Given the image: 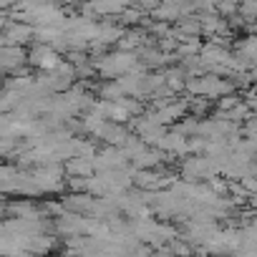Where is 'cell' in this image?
Listing matches in <instances>:
<instances>
[{
  "mask_svg": "<svg viewBox=\"0 0 257 257\" xmlns=\"http://www.w3.org/2000/svg\"><path fill=\"white\" fill-rule=\"evenodd\" d=\"M28 63V51L23 46H6L0 48V68L11 71V73H21V68Z\"/></svg>",
  "mask_w": 257,
  "mask_h": 257,
  "instance_id": "cell-5",
  "label": "cell"
},
{
  "mask_svg": "<svg viewBox=\"0 0 257 257\" xmlns=\"http://www.w3.org/2000/svg\"><path fill=\"white\" fill-rule=\"evenodd\" d=\"M58 3H61V6H66V3H68V6H73V3H81V0H58Z\"/></svg>",
  "mask_w": 257,
  "mask_h": 257,
  "instance_id": "cell-10",
  "label": "cell"
},
{
  "mask_svg": "<svg viewBox=\"0 0 257 257\" xmlns=\"http://www.w3.org/2000/svg\"><path fill=\"white\" fill-rule=\"evenodd\" d=\"M63 172L68 177H83V179H88V177L96 174V162H93V157H71L63 164Z\"/></svg>",
  "mask_w": 257,
  "mask_h": 257,
  "instance_id": "cell-6",
  "label": "cell"
},
{
  "mask_svg": "<svg viewBox=\"0 0 257 257\" xmlns=\"http://www.w3.org/2000/svg\"><path fill=\"white\" fill-rule=\"evenodd\" d=\"M63 174L66 172L61 169V164H41L38 169L31 172V177L41 192H58L63 187Z\"/></svg>",
  "mask_w": 257,
  "mask_h": 257,
  "instance_id": "cell-3",
  "label": "cell"
},
{
  "mask_svg": "<svg viewBox=\"0 0 257 257\" xmlns=\"http://www.w3.org/2000/svg\"><path fill=\"white\" fill-rule=\"evenodd\" d=\"M0 76H3V68H0Z\"/></svg>",
  "mask_w": 257,
  "mask_h": 257,
  "instance_id": "cell-11",
  "label": "cell"
},
{
  "mask_svg": "<svg viewBox=\"0 0 257 257\" xmlns=\"http://www.w3.org/2000/svg\"><path fill=\"white\" fill-rule=\"evenodd\" d=\"M8 23H11V13H8V11H0V33L6 31Z\"/></svg>",
  "mask_w": 257,
  "mask_h": 257,
  "instance_id": "cell-9",
  "label": "cell"
},
{
  "mask_svg": "<svg viewBox=\"0 0 257 257\" xmlns=\"http://www.w3.org/2000/svg\"><path fill=\"white\" fill-rule=\"evenodd\" d=\"M93 68H96L103 78L116 81V78H121V76H126V73L142 71V68H144V63H142V61H139V56H137V53H132V51H116V53L98 56V58L93 61Z\"/></svg>",
  "mask_w": 257,
  "mask_h": 257,
  "instance_id": "cell-1",
  "label": "cell"
},
{
  "mask_svg": "<svg viewBox=\"0 0 257 257\" xmlns=\"http://www.w3.org/2000/svg\"><path fill=\"white\" fill-rule=\"evenodd\" d=\"M28 63L41 68L43 73H51V71H56L63 63V58H61V53L56 48H51L46 43H36V48L28 53Z\"/></svg>",
  "mask_w": 257,
  "mask_h": 257,
  "instance_id": "cell-4",
  "label": "cell"
},
{
  "mask_svg": "<svg viewBox=\"0 0 257 257\" xmlns=\"http://www.w3.org/2000/svg\"><path fill=\"white\" fill-rule=\"evenodd\" d=\"M121 23H126V26H134V23H139L142 18H144V11H137V8H126L121 16Z\"/></svg>",
  "mask_w": 257,
  "mask_h": 257,
  "instance_id": "cell-7",
  "label": "cell"
},
{
  "mask_svg": "<svg viewBox=\"0 0 257 257\" xmlns=\"http://www.w3.org/2000/svg\"><path fill=\"white\" fill-rule=\"evenodd\" d=\"M11 116H6V113H0V139L3 137H8V132H11Z\"/></svg>",
  "mask_w": 257,
  "mask_h": 257,
  "instance_id": "cell-8",
  "label": "cell"
},
{
  "mask_svg": "<svg viewBox=\"0 0 257 257\" xmlns=\"http://www.w3.org/2000/svg\"><path fill=\"white\" fill-rule=\"evenodd\" d=\"M187 88L189 93H197V96H204V98H217V96H224L232 91V83L222 81L219 76H197V78H189L187 81Z\"/></svg>",
  "mask_w": 257,
  "mask_h": 257,
  "instance_id": "cell-2",
  "label": "cell"
}]
</instances>
